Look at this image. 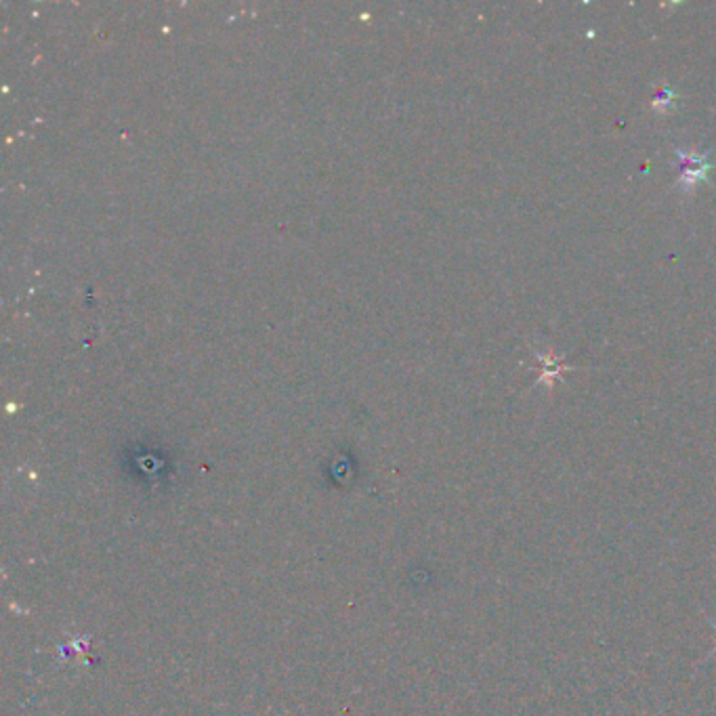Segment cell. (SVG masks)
Instances as JSON below:
<instances>
[{
  "instance_id": "6da1fadb",
  "label": "cell",
  "mask_w": 716,
  "mask_h": 716,
  "mask_svg": "<svg viewBox=\"0 0 716 716\" xmlns=\"http://www.w3.org/2000/svg\"><path fill=\"white\" fill-rule=\"evenodd\" d=\"M675 166L679 175L675 179V185L681 189V194H693L700 185L712 183V150L702 151H687L683 147H675Z\"/></svg>"
},
{
  "instance_id": "7a4b0ae2",
  "label": "cell",
  "mask_w": 716,
  "mask_h": 716,
  "mask_svg": "<svg viewBox=\"0 0 716 716\" xmlns=\"http://www.w3.org/2000/svg\"><path fill=\"white\" fill-rule=\"evenodd\" d=\"M536 357H538V362L542 363V370H540V379L536 385H546V389H553L555 382H557L564 372L567 370H574L572 366H564V362L557 360V357H553L551 353H538L536 351Z\"/></svg>"
},
{
  "instance_id": "3957f363",
  "label": "cell",
  "mask_w": 716,
  "mask_h": 716,
  "mask_svg": "<svg viewBox=\"0 0 716 716\" xmlns=\"http://www.w3.org/2000/svg\"><path fill=\"white\" fill-rule=\"evenodd\" d=\"M676 101H679V93H676L673 87L660 85V88H657L654 95V99H651V110H654L657 116H668V114L676 107Z\"/></svg>"
}]
</instances>
